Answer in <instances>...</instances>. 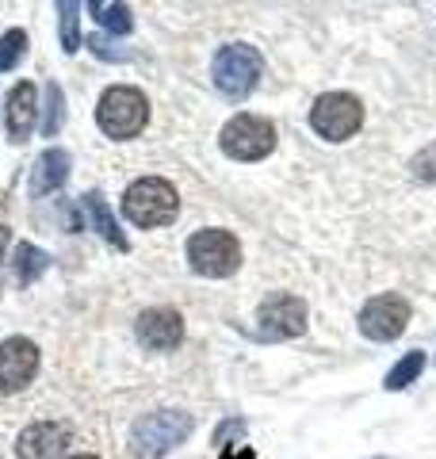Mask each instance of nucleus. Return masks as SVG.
Returning a JSON list of instances; mask_svg holds the SVG:
<instances>
[{
  "label": "nucleus",
  "instance_id": "obj_19",
  "mask_svg": "<svg viewBox=\"0 0 436 459\" xmlns=\"http://www.w3.org/2000/svg\"><path fill=\"white\" fill-rule=\"evenodd\" d=\"M62 119H65V96H62V89L50 81L47 84V115H42V134L47 138H54L57 131H62Z\"/></svg>",
  "mask_w": 436,
  "mask_h": 459
},
{
  "label": "nucleus",
  "instance_id": "obj_14",
  "mask_svg": "<svg viewBox=\"0 0 436 459\" xmlns=\"http://www.w3.org/2000/svg\"><path fill=\"white\" fill-rule=\"evenodd\" d=\"M69 180V153L65 150H42L31 172V195H50Z\"/></svg>",
  "mask_w": 436,
  "mask_h": 459
},
{
  "label": "nucleus",
  "instance_id": "obj_8",
  "mask_svg": "<svg viewBox=\"0 0 436 459\" xmlns=\"http://www.w3.org/2000/svg\"><path fill=\"white\" fill-rule=\"evenodd\" d=\"M307 329V303L299 295H268L257 310V333L265 341H291Z\"/></svg>",
  "mask_w": 436,
  "mask_h": 459
},
{
  "label": "nucleus",
  "instance_id": "obj_21",
  "mask_svg": "<svg viewBox=\"0 0 436 459\" xmlns=\"http://www.w3.org/2000/svg\"><path fill=\"white\" fill-rule=\"evenodd\" d=\"M57 12H62V47L73 54L81 47V16H77V4H69V0H62V4H57Z\"/></svg>",
  "mask_w": 436,
  "mask_h": 459
},
{
  "label": "nucleus",
  "instance_id": "obj_11",
  "mask_svg": "<svg viewBox=\"0 0 436 459\" xmlns=\"http://www.w3.org/2000/svg\"><path fill=\"white\" fill-rule=\"evenodd\" d=\"M138 341L145 344V349H153V352H169V349H177V344L184 341V318L177 310H169V307H153V310H142V318H138Z\"/></svg>",
  "mask_w": 436,
  "mask_h": 459
},
{
  "label": "nucleus",
  "instance_id": "obj_20",
  "mask_svg": "<svg viewBox=\"0 0 436 459\" xmlns=\"http://www.w3.org/2000/svg\"><path fill=\"white\" fill-rule=\"evenodd\" d=\"M23 50H27V35L20 31V27H16V31H8V35H0V74L16 69Z\"/></svg>",
  "mask_w": 436,
  "mask_h": 459
},
{
  "label": "nucleus",
  "instance_id": "obj_23",
  "mask_svg": "<svg viewBox=\"0 0 436 459\" xmlns=\"http://www.w3.org/2000/svg\"><path fill=\"white\" fill-rule=\"evenodd\" d=\"M89 47H92V50H96L100 57H111V62H123V57H126L123 50H115V47H111V42H104V39H100V35H96V39H89Z\"/></svg>",
  "mask_w": 436,
  "mask_h": 459
},
{
  "label": "nucleus",
  "instance_id": "obj_10",
  "mask_svg": "<svg viewBox=\"0 0 436 459\" xmlns=\"http://www.w3.org/2000/svg\"><path fill=\"white\" fill-rule=\"evenodd\" d=\"M39 371V344L27 337H8L0 341V391L16 394Z\"/></svg>",
  "mask_w": 436,
  "mask_h": 459
},
{
  "label": "nucleus",
  "instance_id": "obj_2",
  "mask_svg": "<svg viewBox=\"0 0 436 459\" xmlns=\"http://www.w3.org/2000/svg\"><path fill=\"white\" fill-rule=\"evenodd\" d=\"M192 413L184 410H157V413H145V418L135 421V429H130V452L142 455V459H157L172 452L177 444H184L187 437H192Z\"/></svg>",
  "mask_w": 436,
  "mask_h": 459
},
{
  "label": "nucleus",
  "instance_id": "obj_25",
  "mask_svg": "<svg viewBox=\"0 0 436 459\" xmlns=\"http://www.w3.org/2000/svg\"><path fill=\"white\" fill-rule=\"evenodd\" d=\"M226 459H253V452H249V448H241V452H230Z\"/></svg>",
  "mask_w": 436,
  "mask_h": 459
},
{
  "label": "nucleus",
  "instance_id": "obj_16",
  "mask_svg": "<svg viewBox=\"0 0 436 459\" xmlns=\"http://www.w3.org/2000/svg\"><path fill=\"white\" fill-rule=\"evenodd\" d=\"M84 211H89V219H92V226L104 234L115 249H126V238H123V230H119V222H115V214L104 207V199H100L96 192H89L84 195Z\"/></svg>",
  "mask_w": 436,
  "mask_h": 459
},
{
  "label": "nucleus",
  "instance_id": "obj_4",
  "mask_svg": "<svg viewBox=\"0 0 436 459\" xmlns=\"http://www.w3.org/2000/svg\"><path fill=\"white\" fill-rule=\"evenodd\" d=\"M145 119H150V104H145V96L138 89H130V84H111V89L100 96L96 123L108 138H115V142L135 138L145 126Z\"/></svg>",
  "mask_w": 436,
  "mask_h": 459
},
{
  "label": "nucleus",
  "instance_id": "obj_24",
  "mask_svg": "<svg viewBox=\"0 0 436 459\" xmlns=\"http://www.w3.org/2000/svg\"><path fill=\"white\" fill-rule=\"evenodd\" d=\"M4 246H8V230L0 226V261H4Z\"/></svg>",
  "mask_w": 436,
  "mask_h": 459
},
{
  "label": "nucleus",
  "instance_id": "obj_13",
  "mask_svg": "<svg viewBox=\"0 0 436 459\" xmlns=\"http://www.w3.org/2000/svg\"><path fill=\"white\" fill-rule=\"evenodd\" d=\"M35 119H39V89L31 81H20L8 96V138L27 142L35 131Z\"/></svg>",
  "mask_w": 436,
  "mask_h": 459
},
{
  "label": "nucleus",
  "instance_id": "obj_17",
  "mask_svg": "<svg viewBox=\"0 0 436 459\" xmlns=\"http://www.w3.org/2000/svg\"><path fill=\"white\" fill-rule=\"evenodd\" d=\"M421 371H425V352L414 349V352H405L402 360L387 371L383 386H387V391H405L410 383H417V379H421Z\"/></svg>",
  "mask_w": 436,
  "mask_h": 459
},
{
  "label": "nucleus",
  "instance_id": "obj_22",
  "mask_svg": "<svg viewBox=\"0 0 436 459\" xmlns=\"http://www.w3.org/2000/svg\"><path fill=\"white\" fill-rule=\"evenodd\" d=\"M410 169H414V177L417 180H425V184H436V142H429L425 150H421L414 161H410Z\"/></svg>",
  "mask_w": 436,
  "mask_h": 459
},
{
  "label": "nucleus",
  "instance_id": "obj_27",
  "mask_svg": "<svg viewBox=\"0 0 436 459\" xmlns=\"http://www.w3.org/2000/svg\"><path fill=\"white\" fill-rule=\"evenodd\" d=\"M375 459H387V455H375Z\"/></svg>",
  "mask_w": 436,
  "mask_h": 459
},
{
  "label": "nucleus",
  "instance_id": "obj_3",
  "mask_svg": "<svg viewBox=\"0 0 436 459\" xmlns=\"http://www.w3.org/2000/svg\"><path fill=\"white\" fill-rule=\"evenodd\" d=\"M260 74H265V57H260V50L249 47V42H230V47L214 54V65H211L214 89L230 100L249 96L257 89Z\"/></svg>",
  "mask_w": 436,
  "mask_h": 459
},
{
  "label": "nucleus",
  "instance_id": "obj_26",
  "mask_svg": "<svg viewBox=\"0 0 436 459\" xmlns=\"http://www.w3.org/2000/svg\"><path fill=\"white\" fill-rule=\"evenodd\" d=\"M73 459H100V455H73Z\"/></svg>",
  "mask_w": 436,
  "mask_h": 459
},
{
  "label": "nucleus",
  "instance_id": "obj_6",
  "mask_svg": "<svg viewBox=\"0 0 436 459\" xmlns=\"http://www.w3.org/2000/svg\"><path fill=\"white\" fill-rule=\"evenodd\" d=\"M218 146H222L226 157H234V161H260V157H268L275 150V126L265 115L241 111L222 126Z\"/></svg>",
  "mask_w": 436,
  "mask_h": 459
},
{
  "label": "nucleus",
  "instance_id": "obj_1",
  "mask_svg": "<svg viewBox=\"0 0 436 459\" xmlns=\"http://www.w3.org/2000/svg\"><path fill=\"white\" fill-rule=\"evenodd\" d=\"M123 214L142 230L153 226H169L180 214V199L177 188L161 177H142L123 192Z\"/></svg>",
  "mask_w": 436,
  "mask_h": 459
},
{
  "label": "nucleus",
  "instance_id": "obj_12",
  "mask_svg": "<svg viewBox=\"0 0 436 459\" xmlns=\"http://www.w3.org/2000/svg\"><path fill=\"white\" fill-rule=\"evenodd\" d=\"M69 444V429L57 421H35L27 425L20 440H16V455L20 459H57Z\"/></svg>",
  "mask_w": 436,
  "mask_h": 459
},
{
  "label": "nucleus",
  "instance_id": "obj_15",
  "mask_svg": "<svg viewBox=\"0 0 436 459\" xmlns=\"http://www.w3.org/2000/svg\"><path fill=\"white\" fill-rule=\"evenodd\" d=\"M50 264V256L42 253L39 246H31V241H20L16 253H12V268H16V283L27 287V283H35L42 272H47Z\"/></svg>",
  "mask_w": 436,
  "mask_h": 459
},
{
  "label": "nucleus",
  "instance_id": "obj_18",
  "mask_svg": "<svg viewBox=\"0 0 436 459\" xmlns=\"http://www.w3.org/2000/svg\"><path fill=\"white\" fill-rule=\"evenodd\" d=\"M96 12V20L104 31L111 35H130L135 31V16H130V8L126 4H89Z\"/></svg>",
  "mask_w": 436,
  "mask_h": 459
},
{
  "label": "nucleus",
  "instance_id": "obj_9",
  "mask_svg": "<svg viewBox=\"0 0 436 459\" xmlns=\"http://www.w3.org/2000/svg\"><path fill=\"white\" fill-rule=\"evenodd\" d=\"M410 325V303L402 295H375L368 307L360 310V333L368 341H398Z\"/></svg>",
  "mask_w": 436,
  "mask_h": 459
},
{
  "label": "nucleus",
  "instance_id": "obj_5",
  "mask_svg": "<svg viewBox=\"0 0 436 459\" xmlns=\"http://www.w3.org/2000/svg\"><path fill=\"white\" fill-rule=\"evenodd\" d=\"M187 264L207 280H226L241 264V246L230 230H199L187 238Z\"/></svg>",
  "mask_w": 436,
  "mask_h": 459
},
{
  "label": "nucleus",
  "instance_id": "obj_7",
  "mask_svg": "<svg viewBox=\"0 0 436 459\" xmlns=\"http://www.w3.org/2000/svg\"><path fill=\"white\" fill-rule=\"evenodd\" d=\"M310 126L326 142H348L363 126V104L353 92H326L314 100Z\"/></svg>",
  "mask_w": 436,
  "mask_h": 459
}]
</instances>
